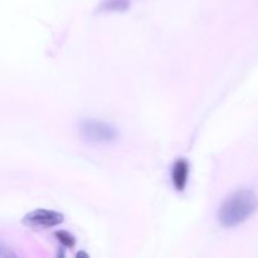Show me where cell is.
I'll return each mask as SVG.
<instances>
[{
	"instance_id": "2",
	"label": "cell",
	"mask_w": 258,
	"mask_h": 258,
	"mask_svg": "<svg viewBox=\"0 0 258 258\" xmlns=\"http://www.w3.org/2000/svg\"><path fill=\"white\" fill-rule=\"evenodd\" d=\"M80 131L86 141L96 144L111 143L117 138V131L113 126L97 120H85L81 122Z\"/></svg>"
},
{
	"instance_id": "1",
	"label": "cell",
	"mask_w": 258,
	"mask_h": 258,
	"mask_svg": "<svg viewBox=\"0 0 258 258\" xmlns=\"http://www.w3.org/2000/svg\"><path fill=\"white\" fill-rule=\"evenodd\" d=\"M258 209V197L249 189L234 191L222 203L218 211L219 223L227 228L239 226Z\"/></svg>"
},
{
	"instance_id": "5",
	"label": "cell",
	"mask_w": 258,
	"mask_h": 258,
	"mask_svg": "<svg viewBox=\"0 0 258 258\" xmlns=\"http://www.w3.org/2000/svg\"><path fill=\"white\" fill-rule=\"evenodd\" d=\"M130 8V0H102L97 10L100 13L125 12Z\"/></svg>"
},
{
	"instance_id": "3",
	"label": "cell",
	"mask_w": 258,
	"mask_h": 258,
	"mask_svg": "<svg viewBox=\"0 0 258 258\" xmlns=\"http://www.w3.org/2000/svg\"><path fill=\"white\" fill-rule=\"evenodd\" d=\"M63 222V216L58 212L47 211V209H37L27 216L23 219V223L32 228H49V227H55Z\"/></svg>"
},
{
	"instance_id": "6",
	"label": "cell",
	"mask_w": 258,
	"mask_h": 258,
	"mask_svg": "<svg viewBox=\"0 0 258 258\" xmlns=\"http://www.w3.org/2000/svg\"><path fill=\"white\" fill-rule=\"evenodd\" d=\"M55 237H58V239H59L64 246L72 247L73 244H75V238H73L71 234H68L67 232H57V233H55Z\"/></svg>"
},
{
	"instance_id": "4",
	"label": "cell",
	"mask_w": 258,
	"mask_h": 258,
	"mask_svg": "<svg viewBox=\"0 0 258 258\" xmlns=\"http://www.w3.org/2000/svg\"><path fill=\"white\" fill-rule=\"evenodd\" d=\"M173 183L174 186L178 191L184 190L186 183H188V176H189V164L188 161L180 159V160L175 161L173 166Z\"/></svg>"
}]
</instances>
